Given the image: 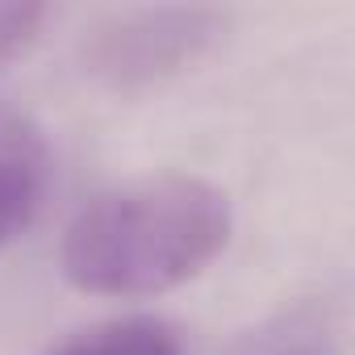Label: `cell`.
<instances>
[{
  "label": "cell",
  "mask_w": 355,
  "mask_h": 355,
  "mask_svg": "<svg viewBox=\"0 0 355 355\" xmlns=\"http://www.w3.org/2000/svg\"><path fill=\"white\" fill-rule=\"evenodd\" d=\"M46 355H189V351L175 322L159 313H125L76 330Z\"/></svg>",
  "instance_id": "3957f363"
},
{
  "label": "cell",
  "mask_w": 355,
  "mask_h": 355,
  "mask_svg": "<svg viewBox=\"0 0 355 355\" xmlns=\"http://www.w3.org/2000/svg\"><path fill=\"white\" fill-rule=\"evenodd\" d=\"M42 17H46L42 5H0V63L21 55L38 38Z\"/></svg>",
  "instance_id": "5b68a950"
},
{
  "label": "cell",
  "mask_w": 355,
  "mask_h": 355,
  "mask_svg": "<svg viewBox=\"0 0 355 355\" xmlns=\"http://www.w3.org/2000/svg\"><path fill=\"white\" fill-rule=\"evenodd\" d=\"M42 205V171L21 150H0V251L21 239Z\"/></svg>",
  "instance_id": "277c9868"
},
{
  "label": "cell",
  "mask_w": 355,
  "mask_h": 355,
  "mask_svg": "<svg viewBox=\"0 0 355 355\" xmlns=\"http://www.w3.org/2000/svg\"><path fill=\"white\" fill-rule=\"evenodd\" d=\"M226 13L209 5H134L96 17L80 38V63L105 88H150L193 67L222 34Z\"/></svg>",
  "instance_id": "7a4b0ae2"
},
{
  "label": "cell",
  "mask_w": 355,
  "mask_h": 355,
  "mask_svg": "<svg viewBox=\"0 0 355 355\" xmlns=\"http://www.w3.org/2000/svg\"><path fill=\"white\" fill-rule=\"evenodd\" d=\"M259 355H334L326 347H276V351H259Z\"/></svg>",
  "instance_id": "8992f818"
},
{
  "label": "cell",
  "mask_w": 355,
  "mask_h": 355,
  "mask_svg": "<svg viewBox=\"0 0 355 355\" xmlns=\"http://www.w3.org/2000/svg\"><path fill=\"white\" fill-rule=\"evenodd\" d=\"M234 234L230 197L193 171H150L101 189L59 239V272L84 297L150 301L197 280Z\"/></svg>",
  "instance_id": "6da1fadb"
}]
</instances>
